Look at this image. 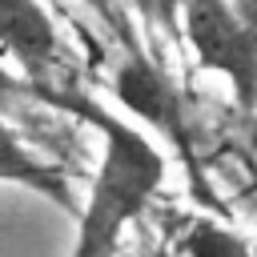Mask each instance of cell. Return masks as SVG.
Returning <instances> with one entry per match:
<instances>
[{
	"instance_id": "obj_8",
	"label": "cell",
	"mask_w": 257,
	"mask_h": 257,
	"mask_svg": "<svg viewBox=\"0 0 257 257\" xmlns=\"http://www.w3.org/2000/svg\"><path fill=\"white\" fill-rule=\"evenodd\" d=\"M137 12L153 24H161L165 32H177V16H181V4L185 0H133Z\"/></svg>"
},
{
	"instance_id": "obj_3",
	"label": "cell",
	"mask_w": 257,
	"mask_h": 257,
	"mask_svg": "<svg viewBox=\"0 0 257 257\" xmlns=\"http://www.w3.org/2000/svg\"><path fill=\"white\" fill-rule=\"evenodd\" d=\"M112 96L120 100V108H128L137 120L153 124L157 133H165L185 157H189V133H185V108H181V92L173 88V80L141 52H133L116 76H112Z\"/></svg>"
},
{
	"instance_id": "obj_5",
	"label": "cell",
	"mask_w": 257,
	"mask_h": 257,
	"mask_svg": "<svg viewBox=\"0 0 257 257\" xmlns=\"http://www.w3.org/2000/svg\"><path fill=\"white\" fill-rule=\"evenodd\" d=\"M0 181H4V185H24V189H32V193H40V197H52L60 209L72 205L64 177H60L48 161H40V157L8 128L4 116H0Z\"/></svg>"
},
{
	"instance_id": "obj_10",
	"label": "cell",
	"mask_w": 257,
	"mask_h": 257,
	"mask_svg": "<svg viewBox=\"0 0 257 257\" xmlns=\"http://www.w3.org/2000/svg\"><path fill=\"white\" fill-rule=\"evenodd\" d=\"M80 4H84L88 12H96L108 28H120V12H116V4H112V0H80Z\"/></svg>"
},
{
	"instance_id": "obj_6",
	"label": "cell",
	"mask_w": 257,
	"mask_h": 257,
	"mask_svg": "<svg viewBox=\"0 0 257 257\" xmlns=\"http://www.w3.org/2000/svg\"><path fill=\"white\" fill-rule=\"evenodd\" d=\"M181 253L185 257H257V249L245 237H237L217 221H193L181 241Z\"/></svg>"
},
{
	"instance_id": "obj_9",
	"label": "cell",
	"mask_w": 257,
	"mask_h": 257,
	"mask_svg": "<svg viewBox=\"0 0 257 257\" xmlns=\"http://www.w3.org/2000/svg\"><path fill=\"white\" fill-rule=\"evenodd\" d=\"M229 8H233L237 24L245 28V36H249L253 48H257V0H229Z\"/></svg>"
},
{
	"instance_id": "obj_4",
	"label": "cell",
	"mask_w": 257,
	"mask_h": 257,
	"mask_svg": "<svg viewBox=\"0 0 257 257\" xmlns=\"http://www.w3.org/2000/svg\"><path fill=\"white\" fill-rule=\"evenodd\" d=\"M0 44L32 84H44L48 68L60 64V36L40 0H0Z\"/></svg>"
},
{
	"instance_id": "obj_2",
	"label": "cell",
	"mask_w": 257,
	"mask_h": 257,
	"mask_svg": "<svg viewBox=\"0 0 257 257\" xmlns=\"http://www.w3.org/2000/svg\"><path fill=\"white\" fill-rule=\"evenodd\" d=\"M181 24H185V40L197 64L209 72H221L233 84L241 108H253L257 104V48L237 24L229 0H185Z\"/></svg>"
},
{
	"instance_id": "obj_7",
	"label": "cell",
	"mask_w": 257,
	"mask_h": 257,
	"mask_svg": "<svg viewBox=\"0 0 257 257\" xmlns=\"http://www.w3.org/2000/svg\"><path fill=\"white\" fill-rule=\"evenodd\" d=\"M48 96H52L48 84H32V80L16 76L8 64H0V108H12L20 100H44L48 104Z\"/></svg>"
},
{
	"instance_id": "obj_1",
	"label": "cell",
	"mask_w": 257,
	"mask_h": 257,
	"mask_svg": "<svg viewBox=\"0 0 257 257\" xmlns=\"http://www.w3.org/2000/svg\"><path fill=\"white\" fill-rule=\"evenodd\" d=\"M48 104L96 124V133L104 141L68 257H116L120 233L149 209V201L165 185V157L141 128H133L128 120L92 104L88 96L52 92Z\"/></svg>"
}]
</instances>
